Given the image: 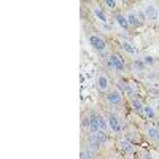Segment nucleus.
Returning a JSON list of instances; mask_svg holds the SVG:
<instances>
[{
	"mask_svg": "<svg viewBox=\"0 0 159 159\" xmlns=\"http://www.w3.org/2000/svg\"><path fill=\"white\" fill-rule=\"evenodd\" d=\"M103 64H105V67H107L110 72H115L116 75L119 76H124L129 70L127 67V64H126V59L119 54V52H110V54L103 59Z\"/></svg>",
	"mask_w": 159,
	"mask_h": 159,
	"instance_id": "1",
	"label": "nucleus"
},
{
	"mask_svg": "<svg viewBox=\"0 0 159 159\" xmlns=\"http://www.w3.org/2000/svg\"><path fill=\"white\" fill-rule=\"evenodd\" d=\"M105 118H107V123H108V129L113 135L116 137H121L124 134V126H126V121L123 119L121 115H118V111L115 110H108L105 113Z\"/></svg>",
	"mask_w": 159,
	"mask_h": 159,
	"instance_id": "2",
	"label": "nucleus"
},
{
	"mask_svg": "<svg viewBox=\"0 0 159 159\" xmlns=\"http://www.w3.org/2000/svg\"><path fill=\"white\" fill-rule=\"evenodd\" d=\"M86 38H88V43L91 45V48L97 51L99 54H107L110 52L108 45H107V40L103 38L102 34H99L97 30H86Z\"/></svg>",
	"mask_w": 159,
	"mask_h": 159,
	"instance_id": "3",
	"label": "nucleus"
},
{
	"mask_svg": "<svg viewBox=\"0 0 159 159\" xmlns=\"http://www.w3.org/2000/svg\"><path fill=\"white\" fill-rule=\"evenodd\" d=\"M108 142V134L103 130H97V132H89L86 135V145L92 150V151H100Z\"/></svg>",
	"mask_w": 159,
	"mask_h": 159,
	"instance_id": "4",
	"label": "nucleus"
},
{
	"mask_svg": "<svg viewBox=\"0 0 159 159\" xmlns=\"http://www.w3.org/2000/svg\"><path fill=\"white\" fill-rule=\"evenodd\" d=\"M89 119V132H97V130H103V132H110L108 129V123L107 118H105V113H97V111H91L88 115Z\"/></svg>",
	"mask_w": 159,
	"mask_h": 159,
	"instance_id": "5",
	"label": "nucleus"
},
{
	"mask_svg": "<svg viewBox=\"0 0 159 159\" xmlns=\"http://www.w3.org/2000/svg\"><path fill=\"white\" fill-rule=\"evenodd\" d=\"M116 148L119 151V154H121L123 157H127V159H134L135 153H137V147L134 142H130L127 137L121 135L116 139Z\"/></svg>",
	"mask_w": 159,
	"mask_h": 159,
	"instance_id": "6",
	"label": "nucleus"
},
{
	"mask_svg": "<svg viewBox=\"0 0 159 159\" xmlns=\"http://www.w3.org/2000/svg\"><path fill=\"white\" fill-rule=\"evenodd\" d=\"M105 102L108 103V107H115V108H119L123 110L124 108V94L119 91L118 86H111L108 92H105Z\"/></svg>",
	"mask_w": 159,
	"mask_h": 159,
	"instance_id": "7",
	"label": "nucleus"
},
{
	"mask_svg": "<svg viewBox=\"0 0 159 159\" xmlns=\"http://www.w3.org/2000/svg\"><path fill=\"white\" fill-rule=\"evenodd\" d=\"M94 88H96V91L102 92V94H105V92L110 91L111 80L103 70H97L96 72V75H94Z\"/></svg>",
	"mask_w": 159,
	"mask_h": 159,
	"instance_id": "8",
	"label": "nucleus"
},
{
	"mask_svg": "<svg viewBox=\"0 0 159 159\" xmlns=\"http://www.w3.org/2000/svg\"><path fill=\"white\" fill-rule=\"evenodd\" d=\"M142 11H143V15H145V19H147V22L153 24L159 19V8L156 7L154 2H145L142 3Z\"/></svg>",
	"mask_w": 159,
	"mask_h": 159,
	"instance_id": "9",
	"label": "nucleus"
},
{
	"mask_svg": "<svg viewBox=\"0 0 159 159\" xmlns=\"http://www.w3.org/2000/svg\"><path fill=\"white\" fill-rule=\"evenodd\" d=\"M143 134H145V139H147L151 145H154V147L159 145V126L156 123H147L145 124Z\"/></svg>",
	"mask_w": 159,
	"mask_h": 159,
	"instance_id": "10",
	"label": "nucleus"
},
{
	"mask_svg": "<svg viewBox=\"0 0 159 159\" xmlns=\"http://www.w3.org/2000/svg\"><path fill=\"white\" fill-rule=\"evenodd\" d=\"M92 10V15H94V18L100 22V24H107L110 19H108V15H107V11H105V8L102 7V3H94L91 7Z\"/></svg>",
	"mask_w": 159,
	"mask_h": 159,
	"instance_id": "11",
	"label": "nucleus"
},
{
	"mask_svg": "<svg viewBox=\"0 0 159 159\" xmlns=\"http://www.w3.org/2000/svg\"><path fill=\"white\" fill-rule=\"evenodd\" d=\"M119 48H121L129 57H132V59H137V57H139V49H137V46L132 43V42H129V40L123 38L121 43H119Z\"/></svg>",
	"mask_w": 159,
	"mask_h": 159,
	"instance_id": "12",
	"label": "nucleus"
},
{
	"mask_svg": "<svg viewBox=\"0 0 159 159\" xmlns=\"http://www.w3.org/2000/svg\"><path fill=\"white\" fill-rule=\"evenodd\" d=\"M127 102H129V105H130V108L134 110V113H137L139 116H142V113H143V107H145L143 99H142L140 96H132V97L127 99Z\"/></svg>",
	"mask_w": 159,
	"mask_h": 159,
	"instance_id": "13",
	"label": "nucleus"
},
{
	"mask_svg": "<svg viewBox=\"0 0 159 159\" xmlns=\"http://www.w3.org/2000/svg\"><path fill=\"white\" fill-rule=\"evenodd\" d=\"M129 70L132 72V75L137 76V78H142L145 75V72H147V65H145L142 61H132L130 65H129Z\"/></svg>",
	"mask_w": 159,
	"mask_h": 159,
	"instance_id": "14",
	"label": "nucleus"
},
{
	"mask_svg": "<svg viewBox=\"0 0 159 159\" xmlns=\"http://www.w3.org/2000/svg\"><path fill=\"white\" fill-rule=\"evenodd\" d=\"M123 13H124V16H126L127 22H129V27H130V29H135V27H139V25H140V21H139V16H137L135 8H127V10L123 11Z\"/></svg>",
	"mask_w": 159,
	"mask_h": 159,
	"instance_id": "15",
	"label": "nucleus"
},
{
	"mask_svg": "<svg viewBox=\"0 0 159 159\" xmlns=\"http://www.w3.org/2000/svg\"><path fill=\"white\" fill-rule=\"evenodd\" d=\"M142 116L145 118V119H147V121H157V118H159V113L151 107V105L150 103H147V102H145V107H143V113H142Z\"/></svg>",
	"mask_w": 159,
	"mask_h": 159,
	"instance_id": "16",
	"label": "nucleus"
},
{
	"mask_svg": "<svg viewBox=\"0 0 159 159\" xmlns=\"http://www.w3.org/2000/svg\"><path fill=\"white\" fill-rule=\"evenodd\" d=\"M113 21H115V24H116L121 30L130 29V27H129V22H127V19H126V16H124V13H115V15H113Z\"/></svg>",
	"mask_w": 159,
	"mask_h": 159,
	"instance_id": "17",
	"label": "nucleus"
},
{
	"mask_svg": "<svg viewBox=\"0 0 159 159\" xmlns=\"http://www.w3.org/2000/svg\"><path fill=\"white\" fill-rule=\"evenodd\" d=\"M102 5H105V8H107L108 11H115V13H116L118 5H121V3H119V2H115V0H105Z\"/></svg>",
	"mask_w": 159,
	"mask_h": 159,
	"instance_id": "18",
	"label": "nucleus"
},
{
	"mask_svg": "<svg viewBox=\"0 0 159 159\" xmlns=\"http://www.w3.org/2000/svg\"><path fill=\"white\" fill-rule=\"evenodd\" d=\"M147 103H150L151 107H153V108H154V110L159 113V96H150Z\"/></svg>",
	"mask_w": 159,
	"mask_h": 159,
	"instance_id": "19",
	"label": "nucleus"
},
{
	"mask_svg": "<svg viewBox=\"0 0 159 159\" xmlns=\"http://www.w3.org/2000/svg\"><path fill=\"white\" fill-rule=\"evenodd\" d=\"M142 62H143L145 65H147V69H148V67H153V65L156 64V61H154V57H153V56H148V54L142 57Z\"/></svg>",
	"mask_w": 159,
	"mask_h": 159,
	"instance_id": "20",
	"label": "nucleus"
},
{
	"mask_svg": "<svg viewBox=\"0 0 159 159\" xmlns=\"http://www.w3.org/2000/svg\"><path fill=\"white\" fill-rule=\"evenodd\" d=\"M140 159H156V157H154V153H153V151L142 150V151H140Z\"/></svg>",
	"mask_w": 159,
	"mask_h": 159,
	"instance_id": "21",
	"label": "nucleus"
},
{
	"mask_svg": "<svg viewBox=\"0 0 159 159\" xmlns=\"http://www.w3.org/2000/svg\"><path fill=\"white\" fill-rule=\"evenodd\" d=\"M103 159H118L116 156H107V157H103Z\"/></svg>",
	"mask_w": 159,
	"mask_h": 159,
	"instance_id": "22",
	"label": "nucleus"
},
{
	"mask_svg": "<svg viewBox=\"0 0 159 159\" xmlns=\"http://www.w3.org/2000/svg\"><path fill=\"white\" fill-rule=\"evenodd\" d=\"M156 153L159 154V145H157V147H156Z\"/></svg>",
	"mask_w": 159,
	"mask_h": 159,
	"instance_id": "23",
	"label": "nucleus"
},
{
	"mask_svg": "<svg viewBox=\"0 0 159 159\" xmlns=\"http://www.w3.org/2000/svg\"><path fill=\"white\" fill-rule=\"evenodd\" d=\"M157 126H159V118H157Z\"/></svg>",
	"mask_w": 159,
	"mask_h": 159,
	"instance_id": "24",
	"label": "nucleus"
},
{
	"mask_svg": "<svg viewBox=\"0 0 159 159\" xmlns=\"http://www.w3.org/2000/svg\"><path fill=\"white\" fill-rule=\"evenodd\" d=\"M157 86H159V81H157Z\"/></svg>",
	"mask_w": 159,
	"mask_h": 159,
	"instance_id": "25",
	"label": "nucleus"
}]
</instances>
